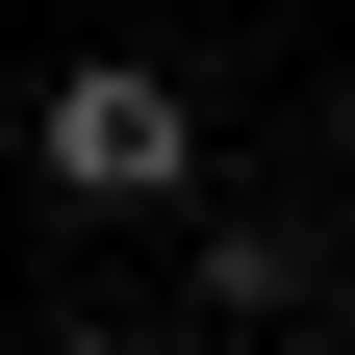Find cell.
<instances>
[{
  "instance_id": "3957f363",
  "label": "cell",
  "mask_w": 355,
  "mask_h": 355,
  "mask_svg": "<svg viewBox=\"0 0 355 355\" xmlns=\"http://www.w3.org/2000/svg\"><path fill=\"white\" fill-rule=\"evenodd\" d=\"M26 355H127V330H26Z\"/></svg>"
},
{
  "instance_id": "6da1fadb",
  "label": "cell",
  "mask_w": 355,
  "mask_h": 355,
  "mask_svg": "<svg viewBox=\"0 0 355 355\" xmlns=\"http://www.w3.org/2000/svg\"><path fill=\"white\" fill-rule=\"evenodd\" d=\"M26 153H51V203H178V178H203V102H178L153 51H76L51 102H26Z\"/></svg>"
},
{
  "instance_id": "7a4b0ae2",
  "label": "cell",
  "mask_w": 355,
  "mask_h": 355,
  "mask_svg": "<svg viewBox=\"0 0 355 355\" xmlns=\"http://www.w3.org/2000/svg\"><path fill=\"white\" fill-rule=\"evenodd\" d=\"M304 304H330V229H203V330H304Z\"/></svg>"
}]
</instances>
